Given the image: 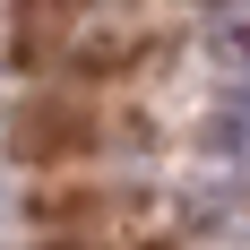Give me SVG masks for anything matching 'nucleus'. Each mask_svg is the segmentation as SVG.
Returning <instances> with one entry per match:
<instances>
[{"instance_id": "f257e3e1", "label": "nucleus", "mask_w": 250, "mask_h": 250, "mask_svg": "<svg viewBox=\"0 0 250 250\" xmlns=\"http://www.w3.org/2000/svg\"><path fill=\"white\" fill-rule=\"evenodd\" d=\"M9 52L18 69L86 86V78H138L164 52V35L138 18V0H9Z\"/></svg>"}, {"instance_id": "f03ea898", "label": "nucleus", "mask_w": 250, "mask_h": 250, "mask_svg": "<svg viewBox=\"0 0 250 250\" xmlns=\"http://www.w3.org/2000/svg\"><path fill=\"white\" fill-rule=\"evenodd\" d=\"M0 138H9V164L26 173H104V164H138L155 147V121L86 86H43L9 112Z\"/></svg>"}]
</instances>
